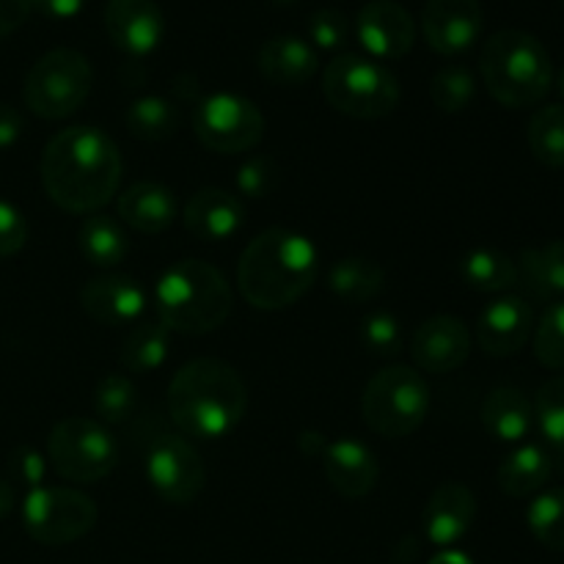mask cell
<instances>
[{
	"label": "cell",
	"mask_w": 564,
	"mask_h": 564,
	"mask_svg": "<svg viewBox=\"0 0 564 564\" xmlns=\"http://www.w3.org/2000/svg\"><path fill=\"white\" fill-rule=\"evenodd\" d=\"M94 88L91 61L72 47L44 53L25 75L22 99L39 119L58 121L75 116Z\"/></svg>",
	"instance_id": "obj_8"
},
{
	"label": "cell",
	"mask_w": 564,
	"mask_h": 564,
	"mask_svg": "<svg viewBox=\"0 0 564 564\" xmlns=\"http://www.w3.org/2000/svg\"><path fill=\"white\" fill-rule=\"evenodd\" d=\"M31 11V0H0V39L20 31Z\"/></svg>",
	"instance_id": "obj_43"
},
{
	"label": "cell",
	"mask_w": 564,
	"mask_h": 564,
	"mask_svg": "<svg viewBox=\"0 0 564 564\" xmlns=\"http://www.w3.org/2000/svg\"><path fill=\"white\" fill-rule=\"evenodd\" d=\"M430 405H433V394H430L427 380L416 369L402 367V364L375 372L361 397L367 427L380 438L391 441L416 433L427 422Z\"/></svg>",
	"instance_id": "obj_7"
},
{
	"label": "cell",
	"mask_w": 564,
	"mask_h": 564,
	"mask_svg": "<svg viewBox=\"0 0 564 564\" xmlns=\"http://www.w3.org/2000/svg\"><path fill=\"white\" fill-rule=\"evenodd\" d=\"M80 306L99 325H135L147 314L149 295L130 275L105 273L83 284Z\"/></svg>",
	"instance_id": "obj_18"
},
{
	"label": "cell",
	"mask_w": 564,
	"mask_h": 564,
	"mask_svg": "<svg viewBox=\"0 0 564 564\" xmlns=\"http://www.w3.org/2000/svg\"><path fill=\"white\" fill-rule=\"evenodd\" d=\"M532 158L545 169H564V105H543L527 127Z\"/></svg>",
	"instance_id": "obj_32"
},
{
	"label": "cell",
	"mask_w": 564,
	"mask_h": 564,
	"mask_svg": "<svg viewBox=\"0 0 564 564\" xmlns=\"http://www.w3.org/2000/svg\"><path fill=\"white\" fill-rule=\"evenodd\" d=\"M135 408V383L124 372H113L99 380L97 391H94V413H97V422H102L105 427L108 424H124L130 422Z\"/></svg>",
	"instance_id": "obj_34"
},
{
	"label": "cell",
	"mask_w": 564,
	"mask_h": 564,
	"mask_svg": "<svg viewBox=\"0 0 564 564\" xmlns=\"http://www.w3.org/2000/svg\"><path fill=\"white\" fill-rule=\"evenodd\" d=\"M273 3H279V6H290V3H295V0H273Z\"/></svg>",
	"instance_id": "obj_50"
},
{
	"label": "cell",
	"mask_w": 564,
	"mask_h": 564,
	"mask_svg": "<svg viewBox=\"0 0 564 564\" xmlns=\"http://www.w3.org/2000/svg\"><path fill=\"white\" fill-rule=\"evenodd\" d=\"M477 521V499L463 482H444L433 490L424 507V538L438 549L449 551L471 532Z\"/></svg>",
	"instance_id": "obj_19"
},
{
	"label": "cell",
	"mask_w": 564,
	"mask_h": 564,
	"mask_svg": "<svg viewBox=\"0 0 564 564\" xmlns=\"http://www.w3.org/2000/svg\"><path fill=\"white\" fill-rule=\"evenodd\" d=\"M22 127H25V119H22L20 110L14 105L0 102V149H9L20 141Z\"/></svg>",
	"instance_id": "obj_44"
},
{
	"label": "cell",
	"mask_w": 564,
	"mask_h": 564,
	"mask_svg": "<svg viewBox=\"0 0 564 564\" xmlns=\"http://www.w3.org/2000/svg\"><path fill=\"white\" fill-rule=\"evenodd\" d=\"M356 36L375 61H400L416 44V22L397 0H369L356 17Z\"/></svg>",
	"instance_id": "obj_13"
},
{
	"label": "cell",
	"mask_w": 564,
	"mask_h": 564,
	"mask_svg": "<svg viewBox=\"0 0 564 564\" xmlns=\"http://www.w3.org/2000/svg\"><path fill=\"white\" fill-rule=\"evenodd\" d=\"M77 248H80L83 259L94 268H116L130 253V240H127L121 220L94 213L86 215L80 229H77Z\"/></svg>",
	"instance_id": "obj_27"
},
{
	"label": "cell",
	"mask_w": 564,
	"mask_h": 564,
	"mask_svg": "<svg viewBox=\"0 0 564 564\" xmlns=\"http://www.w3.org/2000/svg\"><path fill=\"white\" fill-rule=\"evenodd\" d=\"M427 564H474L468 560L466 554H460V551H441L435 560H430Z\"/></svg>",
	"instance_id": "obj_48"
},
{
	"label": "cell",
	"mask_w": 564,
	"mask_h": 564,
	"mask_svg": "<svg viewBox=\"0 0 564 564\" xmlns=\"http://www.w3.org/2000/svg\"><path fill=\"white\" fill-rule=\"evenodd\" d=\"M308 39L314 50L339 53L350 42V20L339 9H317L308 17Z\"/></svg>",
	"instance_id": "obj_39"
},
{
	"label": "cell",
	"mask_w": 564,
	"mask_h": 564,
	"mask_svg": "<svg viewBox=\"0 0 564 564\" xmlns=\"http://www.w3.org/2000/svg\"><path fill=\"white\" fill-rule=\"evenodd\" d=\"M551 474H554V460H551L549 452L540 444H523L501 460L496 479L507 496L527 499V496L545 488Z\"/></svg>",
	"instance_id": "obj_25"
},
{
	"label": "cell",
	"mask_w": 564,
	"mask_h": 564,
	"mask_svg": "<svg viewBox=\"0 0 564 564\" xmlns=\"http://www.w3.org/2000/svg\"><path fill=\"white\" fill-rule=\"evenodd\" d=\"M460 279L468 290L499 295V292L512 290L518 284V262L499 248H471L460 259Z\"/></svg>",
	"instance_id": "obj_28"
},
{
	"label": "cell",
	"mask_w": 564,
	"mask_h": 564,
	"mask_svg": "<svg viewBox=\"0 0 564 564\" xmlns=\"http://www.w3.org/2000/svg\"><path fill=\"white\" fill-rule=\"evenodd\" d=\"M323 94L341 116L386 119L400 105V80L389 66L358 53H339L323 72Z\"/></svg>",
	"instance_id": "obj_6"
},
{
	"label": "cell",
	"mask_w": 564,
	"mask_h": 564,
	"mask_svg": "<svg viewBox=\"0 0 564 564\" xmlns=\"http://www.w3.org/2000/svg\"><path fill=\"white\" fill-rule=\"evenodd\" d=\"M47 460L66 482L94 485L116 468L119 444L97 419L69 416L50 430Z\"/></svg>",
	"instance_id": "obj_9"
},
{
	"label": "cell",
	"mask_w": 564,
	"mask_h": 564,
	"mask_svg": "<svg viewBox=\"0 0 564 564\" xmlns=\"http://www.w3.org/2000/svg\"><path fill=\"white\" fill-rule=\"evenodd\" d=\"M323 468L328 485L345 499H364L375 490L380 466L375 452L356 438L330 441L323 452Z\"/></svg>",
	"instance_id": "obj_21"
},
{
	"label": "cell",
	"mask_w": 564,
	"mask_h": 564,
	"mask_svg": "<svg viewBox=\"0 0 564 564\" xmlns=\"http://www.w3.org/2000/svg\"><path fill=\"white\" fill-rule=\"evenodd\" d=\"M193 132L215 154H242L264 138V116L248 97L215 91L193 108Z\"/></svg>",
	"instance_id": "obj_11"
},
{
	"label": "cell",
	"mask_w": 564,
	"mask_h": 564,
	"mask_svg": "<svg viewBox=\"0 0 564 564\" xmlns=\"http://www.w3.org/2000/svg\"><path fill=\"white\" fill-rule=\"evenodd\" d=\"M518 281L540 301L564 297V240L523 248L518 259Z\"/></svg>",
	"instance_id": "obj_26"
},
{
	"label": "cell",
	"mask_w": 564,
	"mask_h": 564,
	"mask_svg": "<svg viewBox=\"0 0 564 564\" xmlns=\"http://www.w3.org/2000/svg\"><path fill=\"white\" fill-rule=\"evenodd\" d=\"M242 218H246L242 202L224 187H202L187 198L182 209V224L202 242L229 240L240 231Z\"/></svg>",
	"instance_id": "obj_20"
},
{
	"label": "cell",
	"mask_w": 564,
	"mask_h": 564,
	"mask_svg": "<svg viewBox=\"0 0 564 564\" xmlns=\"http://www.w3.org/2000/svg\"><path fill=\"white\" fill-rule=\"evenodd\" d=\"M143 471L154 494L174 507L196 501L207 482L202 455L182 433L158 435L143 457Z\"/></svg>",
	"instance_id": "obj_12"
},
{
	"label": "cell",
	"mask_w": 564,
	"mask_h": 564,
	"mask_svg": "<svg viewBox=\"0 0 564 564\" xmlns=\"http://www.w3.org/2000/svg\"><path fill=\"white\" fill-rule=\"evenodd\" d=\"M39 174L55 207L94 215L119 193L124 160L108 132L97 127H66L44 147Z\"/></svg>",
	"instance_id": "obj_1"
},
{
	"label": "cell",
	"mask_w": 564,
	"mask_h": 564,
	"mask_svg": "<svg viewBox=\"0 0 564 564\" xmlns=\"http://www.w3.org/2000/svg\"><path fill=\"white\" fill-rule=\"evenodd\" d=\"M534 356L545 369L564 372V301L551 303L534 328Z\"/></svg>",
	"instance_id": "obj_37"
},
{
	"label": "cell",
	"mask_w": 564,
	"mask_h": 564,
	"mask_svg": "<svg viewBox=\"0 0 564 564\" xmlns=\"http://www.w3.org/2000/svg\"><path fill=\"white\" fill-rule=\"evenodd\" d=\"M482 424L501 444H521L534 427V402L516 386H499L485 397Z\"/></svg>",
	"instance_id": "obj_24"
},
{
	"label": "cell",
	"mask_w": 564,
	"mask_h": 564,
	"mask_svg": "<svg viewBox=\"0 0 564 564\" xmlns=\"http://www.w3.org/2000/svg\"><path fill=\"white\" fill-rule=\"evenodd\" d=\"M275 185V169L268 158H251L242 163L240 174H237V187L242 196L248 198H264Z\"/></svg>",
	"instance_id": "obj_41"
},
{
	"label": "cell",
	"mask_w": 564,
	"mask_h": 564,
	"mask_svg": "<svg viewBox=\"0 0 564 564\" xmlns=\"http://www.w3.org/2000/svg\"><path fill=\"white\" fill-rule=\"evenodd\" d=\"M328 286L347 303H369L386 290V273L367 257H345L330 264Z\"/></svg>",
	"instance_id": "obj_30"
},
{
	"label": "cell",
	"mask_w": 564,
	"mask_h": 564,
	"mask_svg": "<svg viewBox=\"0 0 564 564\" xmlns=\"http://www.w3.org/2000/svg\"><path fill=\"white\" fill-rule=\"evenodd\" d=\"M534 424L551 446L564 452V375L540 386L534 397Z\"/></svg>",
	"instance_id": "obj_36"
},
{
	"label": "cell",
	"mask_w": 564,
	"mask_h": 564,
	"mask_svg": "<svg viewBox=\"0 0 564 564\" xmlns=\"http://www.w3.org/2000/svg\"><path fill=\"white\" fill-rule=\"evenodd\" d=\"M124 124L130 130L132 138L138 141H169V138L176 135L180 130V110H176L174 102H169L165 97H149L135 99V102L127 108Z\"/></svg>",
	"instance_id": "obj_31"
},
{
	"label": "cell",
	"mask_w": 564,
	"mask_h": 564,
	"mask_svg": "<svg viewBox=\"0 0 564 564\" xmlns=\"http://www.w3.org/2000/svg\"><path fill=\"white\" fill-rule=\"evenodd\" d=\"M319 275V253L306 235L268 229L253 237L237 264V290L248 306L279 312L301 301Z\"/></svg>",
	"instance_id": "obj_2"
},
{
	"label": "cell",
	"mask_w": 564,
	"mask_h": 564,
	"mask_svg": "<svg viewBox=\"0 0 564 564\" xmlns=\"http://www.w3.org/2000/svg\"><path fill=\"white\" fill-rule=\"evenodd\" d=\"M325 446H328V441H325L323 435L301 433V449L306 452V455H319V457H323Z\"/></svg>",
	"instance_id": "obj_46"
},
{
	"label": "cell",
	"mask_w": 564,
	"mask_h": 564,
	"mask_svg": "<svg viewBox=\"0 0 564 564\" xmlns=\"http://www.w3.org/2000/svg\"><path fill=\"white\" fill-rule=\"evenodd\" d=\"M257 66L273 86H306L319 72V55L308 42L297 36H273L259 47Z\"/></svg>",
	"instance_id": "obj_23"
},
{
	"label": "cell",
	"mask_w": 564,
	"mask_h": 564,
	"mask_svg": "<svg viewBox=\"0 0 564 564\" xmlns=\"http://www.w3.org/2000/svg\"><path fill=\"white\" fill-rule=\"evenodd\" d=\"M14 510V488L0 477V521Z\"/></svg>",
	"instance_id": "obj_47"
},
{
	"label": "cell",
	"mask_w": 564,
	"mask_h": 564,
	"mask_svg": "<svg viewBox=\"0 0 564 564\" xmlns=\"http://www.w3.org/2000/svg\"><path fill=\"white\" fill-rule=\"evenodd\" d=\"M97 505L75 488H33L22 501V527L39 545L77 543L97 527Z\"/></svg>",
	"instance_id": "obj_10"
},
{
	"label": "cell",
	"mask_w": 564,
	"mask_h": 564,
	"mask_svg": "<svg viewBox=\"0 0 564 564\" xmlns=\"http://www.w3.org/2000/svg\"><path fill=\"white\" fill-rule=\"evenodd\" d=\"M235 292L218 268L202 259L174 262L154 286V312L171 334L204 336L229 319Z\"/></svg>",
	"instance_id": "obj_4"
},
{
	"label": "cell",
	"mask_w": 564,
	"mask_h": 564,
	"mask_svg": "<svg viewBox=\"0 0 564 564\" xmlns=\"http://www.w3.org/2000/svg\"><path fill=\"white\" fill-rule=\"evenodd\" d=\"M534 330V314L527 297L501 295L477 317L479 350L490 358H510L527 347Z\"/></svg>",
	"instance_id": "obj_17"
},
{
	"label": "cell",
	"mask_w": 564,
	"mask_h": 564,
	"mask_svg": "<svg viewBox=\"0 0 564 564\" xmlns=\"http://www.w3.org/2000/svg\"><path fill=\"white\" fill-rule=\"evenodd\" d=\"M248 408L242 375L220 358H196L169 386V413L185 438L220 441L240 427Z\"/></svg>",
	"instance_id": "obj_3"
},
{
	"label": "cell",
	"mask_w": 564,
	"mask_h": 564,
	"mask_svg": "<svg viewBox=\"0 0 564 564\" xmlns=\"http://www.w3.org/2000/svg\"><path fill=\"white\" fill-rule=\"evenodd\" d=\"M105 33L121 53L132 58L154 53L165 39V17L154 0H108Z\"/></svg>",
	"instance_id": "obj_16"
},
{
	"label": "cell",
	"mask_w": 564,
	"mask_h": 564,
	"mask_svg": "<svg viewBox=\"0 0 564 564\" xmlns=\"http://www.w3.org/2000/svg\"><path fill=\"white\" fill-rule=\"evenodd\" d=\"M11 477L17 479V482L28 485V488H42L44 482V471H47V463H44V457L39 455L36 449H31V446H20V449L11 452Z\"/></svg>",
	"instance_id": "obj_42"
},
{
	"label": "cell",
	"mask_w": 564,
	"mask_h": 564,
	"mask_svg": "<svg viewBox=\"0 0 564 564\" xmlns=\"http://www.w3.org/2000/svg\"><path fill=\"white\" fill-rule=\"evenodd\" d=\"M471 330L460 317L438 314L424 319L411 341V356L422 372L449 375L460 369L471 356Z\"/></svg>",
	"instance_id": "obj_15"
},
{
	"label": "cell",
	"mask_w": 564,
	"mask_h": 564,
	"mask_svg": "<svg viewBox=\"0 0 564 564\" xmlns=\"http://www.w3.org/2000/svg\"><path fill=\"white\" fill-rule=\"evenodd\" d=\"M171 330L154 319H138L121 345V367L130 375H152L169 361Z\"/></svg>",
	"instance_id": "obj_29"
},
{
	"label": "cell",
	"mask_w": 564,
	"mask_h": 564,
	"mask_svg": "<svg viewBox=\"0 0 564 564\" xmlns=\"http://www.w3.org/2000/svg\"><path fill=\"white\" fill-rule=\"evenodd\" d=\"M28 242V220L11 202L0 198V259L14 257Z\"/></svg>",
	"instance_id": "obj_40"
},
{
	"label": "cell",
	"mask_w": 564,
	"mask_h": 564,
	"mask_svg": "<svg viewBox=\"0 0 564 564\" xmlns=\"http://www.w3.org/2000/svg\"><path fill=\"white\" fill-rule=\"evenodd\" d=\"M477 94V80L468 66H444L430 80V99L441 113H463Z\"/></svg>",
	"instance_id": "obj_35"
},
{
	"label": "cell",
	"mask_w": 564,
	"mask_h": 564,
	"mask_svg": "<svg viewBox=\"0 0 564 564\" xmlns=\"http://www.w3.org/2000/svg\"><path fill=\"white\" fill-rule=\"evenodd\" d=\"M527 523L540 545L564 554V488H551L534 496L527 510Z\"/></svg>",
	"instance_id": "obj_33"
},
{
	"label": "cell",
	"mask_w": 564,
	"mask_h": 564,
	"mask_svg": "<svg viewBox=\"0 0 564 564\" xmlns=\"http://www.w3.org/2000/svg\"><path fill=\"white\" fill-rule=\"evenodd\" d=\"M361 341L372 356L394 358L402 352V325L391 312H372L361 323Z\"/></svg>",
	"instance_id": "obj_38"
},
{
	"label": "cell",
	"mask_w": 564,
	"mask_h": 564,
	"mask_svg": "<svg viewBox=\"0 0 564 564\" xmlns=\"http://www.w3.org/2000/svg\"><path fill=\"white\" fill-rule=\"evenodd\" d=\"M556 88H560V94H562V97H564V66H562V69L560 72H556Z\"/></svg>",
	"instance_id": "obj_49"
},
{
	"label": "cell",
	"mask_w": 564,
	"mask_h": 564,
	"mask_svg": "<svg viewBox=\"0 0 564 564\" xmlns=\"http://www.w3.org/2000/svg\"><path fill=\"white\" fill-rule=\"evenodd\" d=\"M86 6V0H31V9L39 14L50 17V20H72Z\"/></svg>",
	"instance_id": "obj_45"
},
{
	"label": "cell",
	"mask_w": 564,
	"mask_h": 564,
	"mask_svg": "<svg viewBox=\"0 0 564 564\" xmlns=\"http://www.w3.org/2000/svg\"><path fill=\"white\" fill-rule=\"evenodd\" d=\"M119 220L141 235H163L176 220L174 191L154 180L132 182L116 202Z\"/></svg>",
	"instance_id": "obj_22"
},
{
	"label": "cell",
	"mask_w": 564,
	"mask_h": 564,
	"mask_svg": "<svg viewBox=\"0 0 564 564\" xmlns=\"http://www.w3.org/2000/svg\"><path fill=\"white\" fill-rule=\"evenodd\" d=\"M479 0H427L422 9V33L430 50L438 55H463L479 42L482 33Z\"/></svg>",
	"instance_id": "obj_14"
},
{
	"label": "cell",
	"mask_w": 564,
	"mask_h": 564,
	"mask_svg": "<svg viewBox=\"0 0 564 564\" xmlns=\"http://www.w3.org/2000/svg\"><path fill=\"white\" fill-rule=\"evenodd\" d=\"M479 72L490 97L510 110L534 108L554 86V64L538 36L521 28L496 31L479 55Z\"/></svg>",
	"instance_id": "obj_5"
}]
</instances>
